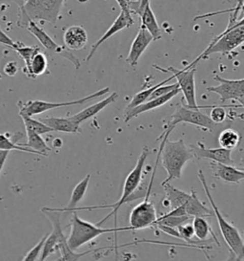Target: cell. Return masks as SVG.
<instances>
[{"label": "cell", "instance_id": "1", "mask_svg": "<svg viewBox=\"0 0 244 261\" xmlns=\"http://www.w3.org/2000/svg\"><path fill=\"white\" fill-rule=\"evenodd\" d=\"M169 135L170 133H165L159 139V141L162 140L160 146L161 148V164L167 172V178L161 185L180 179L184 166L191 159L195 158L190 146H186L183 140H178L175 142L170 141L168 139Z\"/></svg>", "mask_w": 244, "mask_h": 261}, {"label": "cell", "instance_id": "2", "mask_svg": "<svg viewBox=\"0 0 244 261\" xmlns=\"http://www.w3.org/2000/svg\"><path fill=\"white\" fill-rule=\"evenodd\" d=\"M198 178L202 184V187L204 189V192L206 193L207 198L209 199V202L211 204V207L213 208L214 215L216 216L219 226H220V230H221L222 238L224 239V241L226 242V244L228 246L229 250L231 254H233V256H230L228 259H233V260H244V239L240 236L239 231L236 229L235 226H233L224 218V216L220 211V208L216 205L215 201L213 199V196L210 192V189L207 185L205 176L202 172L201 169L198 170Z\"/></svg>", "mask_w": 244, "mask_h": 261}, {"label": "cell", "instance_id": "3", "mask_svg": "<svg viewBox=\"0 0 244 261\" xmlns=\"http://www.w3.org/2000/svg\"><path fill=\"white\" fill-rule=\"evenodd\" d=\"M123 230H132V229L130 226L125 228L114 227V229H103L100 228V226H98L97 224H92L88 221H85L76 215V212H74L71 220V231L67 238V242L70 249L76 252L80 247L89 243L95 238H99L104 233H116Z\"/></svg>", "mask_w": 244, "mask_h": 261}, {"label": "cell", "instance_id": "4", "mask_svg": "<svg viewBox=\"0 0 244 261\" xmlns=\"http://www.w3.org/2000/svg\"><path fill=\"white\" fill-rule=\"evenodd\" d=\"M244 43V25L234 27L230 30H225L212 40L210 45L207 47L203 53L189 64L186 69L196 67L198 62L206 60L210 55L219 53L221 55H228L233 52L237 47Z\"/></svg>", "mask_w": 244, "mask_h": 261}, {"label": "cell", "instance_id": "5", "mask_svg": "<svg viewBox=\"0 0 244 261\" xmlns=\"http://www.w3.org/2000/svg\"><path fill=\"white\" fill-rule=\"evenodd\" d=\"M66 0H25L23 4V16L26 25L29 20L47 21L54 24L60 16Z\"/></svg>", "mask_w": 244, "mask_h": 261}, {"label": "cell", "instance_id": "6", "mask_svg": "<svg viewBox=\"0 0 244 261\" xmlns=\"http://www.w3.org/2000/svg\"><path fill=\"white\" fill-rule=\"evenodd\" d=\"M150 153H151V150L149 149V147H147L146 146H143V148L141 150V153H140L139 157H138V160H137L136 167L130 172L128 176L126 178V180H125V182H124L121 196H120V198L118 199V201L115 204L110 205V206H100V207H98V210H99V208H108V207L113 208V211L109 215H107L105 218H103L100 222L97 224L98 226H101L111 216L114 215V220H115L114 227H116V214H117L118 210L122 207V205L126 204V200H127V198L129 197L133 192L136 191V189L138 187V185L141 183L142 171H143V168H144L145 162L147 160V158H148V156H149Z\"/></svg>", "mask_w": 244, "mask_h": 261}, {"label": "cell", "instance_id": "7", "mask_svg": "<svg viewBox=\"0 0 244 261\" xmlns=\"http://www.w3.org/2000/svg\"><path fill=\"white\" fill-rule=\"evenodd\" d=\"M110 91L109 87H105L103 89H100L97 92L93 93L89 96H86L78 100H71V101H62V102H51L45 100H28L22 101L19 100L17 102V107L19 108V115L34 116L42 114L49 110L55 109L58 108H66V107H73V106H80L89 100H94L99 98L103 95H105Z\"/></svg>", "mask_w": 244, "mask_h": 261}, {"label": "cell", "instance_id": "8", "mask_svg": "<svg viewBox=\"0 0 244 261\" xmlns=\"http://www.w3.org/2000/svg\"><path fill=\"white\" fill-rule=\"evenodd\" d=\"M181 123H190L198 127H201L205 130L210 131H213L219 125L218 123H214L209 116L201 113L199 109L178 106L175 109L174 114L172 115L171 121L165 126V130L163 131L160 137L165 133L171 134V132L175 128V125Z\"/></svg>", "mask_w": 244, "mask_h": 261}, {"label": "cell", "instance_id": "9", "mask_svg": "<svg viewBox=\"0 0 244 261\" xmlns=\"http://www.w3.org/2000/svg\"><path fill=\"white\" fill-rule=\"evenodd\" d=\"M154 68L160 70L161 72H170L177 81V85L182 91L184 99L186 100L187 108H194V109H201L209 107H199L196 100V84H195V74H196V67H192L189 69L184 68L182 70L175 69L174 67L162 68L160 66L154 65Z\"/></svg>", "mask_w": 244, "mask_h": 261}, {"label": "cell", "instance_id": "10", "mask_svg": "<svg viewBox=\"0 0 244 261\" xmlns=\"http://www.w3.org/2000/svg\"><path fill=\"white\" fill-rule=\"evenodd\" d=\"M27 27H28V30L30 32V34H33L38 39L40 44L44 47L50 54L60 56L62 58L68 60L69 62L75 66L76 70L80 68L81 64L78 61V59L72 54L70 52V50L66 47L60 46L59 44H57L44 30H42L40 27H38L35 21L29 20V22L27 24Z\"/></svg>", "mask_w": 244, "mask_h": 261}, {"label": "cell", "instance_id": "11", "mask_svg": "<svg viewBox=\"0 0 244 261\" xmlns=\"http://www.w3.org/2000/svg\"><path fill=\"white\" fill-rule=\"evenodd\" d=\"M158 219L157 210L151 201L145 198L134 207L130 215V227L132 230H142L155 226Z\"/></svg>", "mask_w": 244, "mask_h": 261}, {"label": "cell", "instance_id": "12", "mask_svg": "<svg viewBox=\"0 0 244 261\" xmlns=\"http://www.w3.org/2000/svg\"><path fill=\"white\" fill-rule=\"evenodd\" d=\"M215 81L219 82L220 85L217 86H210L207 88V91L216 93L221 97V100L224 102L225 100L240 99L244 96V79L241 80H227L216 75Z\"/></svg>", "mask_w": 244, "mask_h": 261}, {"label": "cell", "instance_id": "13", "mask_svg": "<svg viewBox=\"0 0 244 261\" xmlns=\"http://www.w3.org/2000/svg\"><path fill=\"white\" fill-rule=\"evenodd\" d=\"M191 150L193 151L194 157L197 159H208L212 162L221 163L223 165L234 166V160L232 159V150L223 147L208 148L201 142H198V146L190 145Z\"/></svg>", "mask_w": 244, "mask_h": 261}, {"label": "cell", "instance_id": "14", "mask_svg": "<svg viewBox=\"0 0 244 261\" xmlns=\"http://www.w3.org/2000/svg\"><path fill=\"white\" fill-rule=\"evenodd\" d=\"M134 23H135V20L132 17V13H128V12H125V11L121 10L120 14L115 18L114 23L111 25V27L104 33V35L92 46L91 51H90V53L88 55V57L86 58L85 62H88L91 60L93 56L95 55V53L97 52V50L99 49V46L103 42H105L107 39H109L111 37H113L116 33L122 31V30H124L126 28H129Z\"/></svg>", "mask_w": 244, "mask_h": 261}, {"label": "cell", "instance_id": "15", "mask_svg": "<svg viewBox=\"0 0 244 261\" xmlns=\"http://www.w3.org/2000/svg\"><path fill=\"white\" fill-rule=\"evenodd\" d=\"M180 92V88L179 86L175 87V89L171 90L170 92L165 94L164 96H161L159 98L156 99H152V100H147L143 103L137 106L136 108H130V109H125L124 112V123H128L132 119H134L135 117H137L144 112L147 111H151L152 109L160 108L164 105H166L169 100H172L173 98H175V96Z\"/></svg>", "mask_w": 244, "mask_h": 261}, {"label": "cell", "instance_id": "16", "mask_svg": "<svg viewBox=\"0 0 244 261\" xmlns=\"http://www.w3.org/2000/svg\"><path fill=\"white\" fill-rule=\"evenodd\" d=\"M152 40L154 39L152 35L145 27L140 25L137 35L134 39V41L132 42L129 54L126 59V62H128L132 67L137 66L140 57L143 55L145 50L151 44Z\"/></svg>", "mask_w": 244, "mask_h": 261}, {"label": "cell", "instance_id": "17", "mask_svg": "<svg viewBox=\"0 0 244 261\" xmlns=\"http://www.w3.org/2000/svg\"><path fill=\"white\" fill-rule=\"evenodd\" d=\"M63 41L69 50H81L88 42V34L82 26L73 25L66 29L63 36Z\"/></svg>", "mask_w": 244, "mask_h": 261}, {"label": "cell", "instance_id": "18", "mask_svg": "<svg viewBox=\"0 0 244 261\" xmlns=\"http://www.w3.org/2000/svg\"><path fill=\"white\" fill-rule=\"evenodd\" d=\"M210 165L213 169L215 176L220 178L224 182L239 184L244 180V169H236L234 166L223 165L216 162H212Z\"/></svg>", "mask_w": 244, "mask_h": 261}, {"label": "cell", "instance_id": "19", "mask_svg": "<svg viewBox=\"0 0 244 261\" xmlns=\"http://www.w3.org/2000/svg\"><path fill=\"white\" fill-rule=\"evenodd\" d=\"M48 69V60L40 48L30 57V62L23 67L22 72L29 79L37 77L45 74Z\"/></svg>", "mask_w": 244, "mask_h": 261}, {"label": "cell", "instance_id": "20", "mask_svg": "<svg viewBox=\"0 0 244 261\" xmlns=\"http://www.w3.org/2000/svg\"><path fill=\"white\" fill-rule=\"evenodd\" d=\"M118 98V94L116 92H113L109 97H107L106 99L100 100L97 103H94L90 106L89 108H85L82 111L76 113L75 115L70 116L69 118L71 120H73L74 122H76L78 124L86 122L87 120L91 119L92 117L99 114L100 111H102L104 108H107L109 105L113 103L115 100Z\"/></svg>", "mask_w": 244, "mask_h": 261}, {"label": "cell", "instance_id": "21", "mask_svg": "<svg viewBox=\"0 0 244 261\" xmlns=\"http://www.w3.org/2000/svg\"><path fill=\"white\" fill-rule=\"evenodd\" d=\"M42 123H45L53 131L62 132V133H70V134H80L82 130L80 124L74 122L69 117L66 118H56V117H47L40 119Z\"/></svg>", "mask_w": 244, "mask_h": 261}, {"label": "cell", "instance_id": "22", "mask_svg": "<svg viewBox=\"0 0 244 261\" xmlns=\"http://www.w3.org/2000/svg\"><path fill=\"white\" fill-rule=\"evenodd\" d=\"M90 180H91V174H87L78 184L76 185L75 189L73 190L72 195H71V199H70V202H69V204L66 207H47L51 211H56V212H59V213H70L73 208L77 207V205L83 199L86 192H87L89 183H90Z\"/></svg>", "mask_w": 244, "mask_h": 261}, {"label": "cell", "instance_id": "23", "mask_svg": "<svg viewBox=\"0 0 244 261\" xmlns=\"http://www.w3.org/2000/svg\"><path fill=\"white\" fill-rule=\"evenodd\" d=\"M22 137V133L18 132L15 135L11 134L10 132L6 133H0V150H7V151H21L27 153L38 154L39 152L32 149L30 147L23 146L22 144H18L17 141Z\"/></svg>", "mask_w": 244, "mask_h": 261}, {"label": "cell", "instance_id": "24", "mask_svg": "<svg viewBox=\"0 0 244 261\" xmlns=\"http://www.w3.org/2000/svg\"><path fill=\"white\" fill-rule=\"evenodd\" d=\"M162 187L164 188L165 193H166V197L164 199V205H166L171 210L183 206L190 198L191 193L189 194L184 191L178 190L175 187H173L172 185L166 183L162 185Z\"/></svg>", "mask_w": 244, "mask_h": 261}, {"label": "cell", "instance_id": "25", "mask_svg": "<svg viewBox=\"0 0 244 261\" xmlns=\"http://www.w3.org/2000/svg\"><path fill=\"white\" fill-rule=\"evenodd\" d=\"M138 16L140 17V21H141L140 25L145 27L148 32L152 35L154 40H159L161 39L162 34H161L160 25L158 23L157 17L152 12L150 3L146 5V7L143 9V11Z\"/></svg>", "mask_w": 244, "mask_h": 261}, {"label": "cell", "instance_id": "26", "mask_svg": "<svg viewBox=\"0 0 244 261\" xmlns=\"http://www.w3.org/2000/svg\"><path fill=\"white\" fill-rule=\"evenodd\" d=\"M186 215L189 216H201V217H211L214 214L210 208L206 207L200 200L198 199L197 193L192 191L189 200L183 205Z\"/></svg>", "mask_w": 244, "mask_h": 261}, {"label": "cell", "instance_id": "27", "mask_svg": "<svg viewBox=\"0 0 244 261\" xmlns=\"http://www.w3.org/2000/svg\"><path fill=\"white\" fill-rule=\"evenodd\" d=\"M25 130H26L28 141L26 144H22L23 146L30 147L32 149L38 151L41 156H44V157L48 156L49 152L52 150V148L47 146L44 139L41 137V135H39L29 127H25Z\"/></svg>", "mask_w": 244, "mask_h": 261}, {"label": "cell", "instance_id": "28", "mask_svg": "<svg viewBox=\"0 0 244 261\" xmlns=\"http://www.w3.org/2000/svg\"><path fill=\"white\" fill-rule=\"evenodd\" d=\"M192 224H193V227H194V230H195V236H196V238H198V240L204 241L206 238H208L209 234H212L216 243L220 246V241L218 240L216 234L214 233L209 223L206 221L205 217L196 216V217H194V220H193Z\"/></svg>", "mask_w": 244, "mask_h": 261}, {"label": "cell", "instance_id": "29", "mask_svg": "<svg viewBox=\"0 0 244 261\" xmlns=\"http://www.w3.org/2000/svg\"><path fill=\"white\" fill-rule=\"evenodd\" d=\"M241 141L240 135L232 128H225L219 136V144L221 147L229 150H234Z\"/></svg>", "mask_w": 244, "mask_h": 261}, {"label": "cell", "instance_id": "30", "mask_svg": "<svg viewBox=\"0 0 244 261\" xmlns=\"http://www.w3.org/2000/svg\"><path fill=\"white\" fill-rule=\"evenodd\" d=\"M173 79H175V77H174V76L172 75V77H170L169 79H166L165 81L161 82L160 84H157V85L150 86L148 89H145L143 91H140V92L137 93V94H136V96L133 98V100L130 101V103L128 105V107L126 108V109L136 108L137 106H139V105L143 103L145 101H147L148 99L150 98L151 94H152V91H154L155 89H157V88H158L159 86H160V85H166L167 83H169L170 81H172Z\"/></svg>", "mask_w": 244, "mask_h": 261}, {"label": "cell", "instance_id": "31", "mask_svg": "<svg viewBox=\"0 0 244 261\" xmlns=\"http://www.w3.org/2000/svg\"><path fill=\"white\" fill-rule=\"evenodd\" d=\"M20 117L22 118L23 123L25 127H29L30 129L37 132L39 135H43V134H48V133H51L53 132V128H51L50 126H48L47 124L44 123H42L40 120H35L33 119L30 116L20 115Z\"/></svg>", "mask_w": 244, "mask_h": 261}, {"label": "cell", "instance_id": "32", "mask_svg": "<svg viewBox=\"0 0 244 261\" xmlns=\"http://www.w3.org/2000/svg\"><path fill=\"white\" fill-rule=\"evenodd\" d=\"M190 217L191 216H189V215H169L164 214V215H161L160 217H158L156 224H163V225H167V226L177 228L178 226L189 221Z\"/></svg>", "mask_w": 244, "mask_h": 261}, {"label": "cell", "instance_id": "33", "mask_svg": "<svg viewBox=\"0 0 244 261\" xmlns=\"http://www.w3.org/2000/svg\"><path fill=\"white\" fill-rule=\"evenodd\" d=\"M177 230L180 234V239L184 240L186 243L193 244V245H200V240L195 236V230L193 227V224L184 223L182 225L177 227Z\"/></svg>", "mask_w": 244, "mask_h": 261}, {"label": "cell", "instance_id": "34", "mask_svg": "<svg viewBox=\"0 0 244 261\" xmlns=\"http://www.w3.org/2000/svg\"><path fill=\"white\" fill-rule=\"evenodd\" d=\"M244 0H236V5L234 8L229 9V10H224V11H221V12H215V13H208L205 15H202V16H197L195 18V20H198V19H201V18H205V17H210V16H218V15H221V14H226V13H232V16L230 18V22L229 25H232V24L235 23L236 20H237V16L239 15V11H240V7L241 5L243 4Z\"/></svg>", "mask_w": 244, "mask_h": 261}, {"label": "cell", "instance_id": "35", "mask_svg": "<svg viewBox=\"0 0 244 261\" xmlns=\"http://www.w3.org/2000/svg\"><path fill=\"white\" fill-rule=\"evenodd\" d=\"M48 234H49V233L45 234L43 238L39 240V242H38V244L35 246L32 250H30V251L27 253V254L23 257V260H38V259H39V254H41V252H42V249H43V246H44V243H45L46 239L48 238Z\"/></svg>", "mask_w": 244, "mask_h": 261}, {"label": "cell", "instance_id": "36", "mask_svg": "<svg viewBox=\"0 0 244 261\" xmlns=\"http://www.w3.org/2000/svg\"><path fill=\"white\" fill-rule=\"evenodd\" d=\"M210 119L213 121L214 123L221 124L225 121L227 117V112L225 110L224 107H213L210 112Z\"/></svg>", "mask_w": 244, "mask_h": 261}, {"label": "cell", "instance_id": "37", "mask_svg": "<svg viewBox=\"0 0 244 261\" xmlns=\"http://www.w3.org/2000/svg\"><path fill=\"white\" fill-rule=\"evenodd\" d=\"M177 86H178L177 83H175L174 85H160L157 89H155V90L152 91L148 100L156 99V98H159V97H161V96H164L165 94H167V93L170 92L171 90L175 89V87H177Z\"/></svg>", "mask_w": 244, "mask_h": 261}, {"label": "cell", "instance_id": "38", "mask_svg": "<svg viewBox=\"0 0 244 261\" xmlns=\"http://www.w3.org/2000/svg\"><path fill=\"white\" fill-rule=\"evenodd\" d=\"M149 3H150V0H137L134 2L129 1L130 11H131V13L134 12L137 15H139L143 11V9L146 7V5Z\"/></svg>", "mask_w": 244, "mask_h": 261}, {"label": "cell", "instance_id": "39", "mask_svg": "<svg viewBox=\"0 0 244 261\" xmlns=\"http://www.w3.org/2000/svg\"><path fill=\"white\" fill-rule=\"evenodd\" d=\"M155 226H156L159 230H161L162 232H165L168 236L180 239V234H179V231L177 230V228L167 226V225H163V224H156Z\"/></svg>", "mask_w": 244, "mask_h": 261}, {"label": "cell", "instance_id": "40", "mask_svg": "<svg viewBox=\"0 0 244 261\" xmlns=\"http://www.w3.org/2000/svg\"><path fill=\"white\" fill-rule=\"evenodd\" d=\"M19 41H14L0 28V44H3L15 50V48L19 45Z\"/></svg>", "mask_w": 244, "mask_h": 261}, {"label": "cell", "instance_id": "41", "mask_svg": "<svg viewBox=\"0 0 244 261\" xmlns=\"http://www.w3.org/2000/svg\"><path fill=\"white\" fill-rule=\"evenodd\" d=\"M18 65H17V63L15 62H10L6 63V65L4 66V73H5V75H7L9 77H14L15 76L16 74H17V72H18Z\"/></svg>", "mask_w": 244, "mask_h": 261}, {"label": "cell", "instance_id": "42", "mask_svg": "<svg viewBox=\"0 0 244 261\" xmlns=\"http://www.w3.org/2000/svg\"><path fill=\"white\" fill-rule=\"evenodd\" d=\"M9 153H10V151H7V150H0V175H1V172L6 164Z\"/></svg>", "mask_w": 244, "mask_h": 261}, {"label": "cell", "instance_id": "43", "mask_svg": "<svg viewBox=\"0 0 244 261\" xmlns=\"http://www.w3.org/2000/svg\"><path fill=\"white\" fill-rule=\"evenodd\" d=\"M117 2V4L120 6V8L125 12L131 13L129 8V0H115Z\"/></svg>", "mask_w": 244, "mask_h": 261}, {"label": "cell", "instance_id": "44", "mask_svg": "<svg viewBox=\"0 0 244 261\" xmlns=\"http://www.w3.org/2000/svg\"><path fill=\"white\" fill-rule=\"evenodd\" d=\"M62 145H63V142H62V140L60 138H56L54 139L53 141V146L54 148H61L62 147Z\"/></svg>", "mask_w": 244, "mask_h": 261}, {"label": "cell", "instance_id": "45", "mask_svg": "<svg viewBox=\"0 0 244 261\" xmlns=\"http://www.w3.org/2000/svg\"><path fill=\"white\" fill-rule=\"evenodd\" d=\"M237 101L239 102V107H241V108H244V96L243 97H241L240 99H238V100H237Z\"/></svg>", "mask_w": 244, "mask_h": 261}, {"label": "cell", "instance_id": "46", "mask_svg": "<svg viewBox=\"0 0 244 261\" xmlns=\"http://www.w3.org/2000/svg\"><path fill=\"white\" fill-rule=\"evenodd\" d=\"M15 1L20 7H22L23 4H24V2H25V0H15Z\"/></svg>", "mask_w": 244, "mask_h": 261}, {"label": "cell", "instance_id": "47", "mask_svg": "<svg viewBox=\"0 0 244 261\" xmlns=\"http://www.w3.org/2000/svg\"><path fill=\"white\" fill-rule=\"evenodd\" d=\"M243 239H244V238H243Z\"/></svg>", "mask_w": 244, "mask_h": 261}, {"label": "cell", "instance_id": "48", "mask_svg": "<svg viewBox=\"0 0 244 261\" xmlns=\"http://www.w3.org/2000/svg\"><path fill=\"white\" fill-rule=\"evenodd\" d=\"M129 1H130V0H129Z\"/></svg>", "mask_w": 244, "mask_h": 261}]
</instances>
